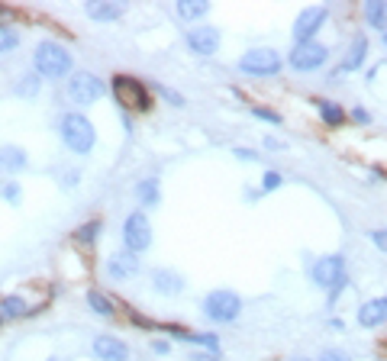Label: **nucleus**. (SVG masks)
Instances as JSON below:
<instances>
[{
    "instance_id": "4",
    "label": "nucleus",
    "mask_w": 387,
    "mask_h": 361,
    "mask_svg": "<svg viewBox=\"0 0 387 361\" xmlns=\"http://www.w3.org/2000/svg\"><path fill=\"white\" fill-rule=\"evenodd\" d=\"M110 91H113L116 103H120L126 113H145V110H152V94H149V87H145L139 77L116 75Z\"/></svg>"
},
{
    "instance_id": "34",
    "label": "nucleus",
    "mask_w": 387,
    "mask_h": 361,
    "mask_svg": "<svg viewBox=\"0 0 387 361\" xmlns=\"http://www.w3.org/2000/svg\"><path fill=\"white\" fill-rule=\"evenodd\" d=\"M233 155L239 158V162H255V158H258L255 148H242V146H235V148H233Z\"/></svg>"
},
{
    "instance_id": "6",
    "label": "nucleus",
    "mask_w": 387,
    "mask_h": 361,
    "mask_svg": "<svg viewBox=\"0 0 387 361\" xmlns=\"http://www.w3.org/2000/svg\"><path fill=\"white\" fill-rule=\"evenodd\" d=\"M65 94H68V100L78 103V107H91V103H97L106 94V84L94 71H71L68 84H65Z\"/></svg>"
},
{
    "instance_id": "10",
    "label": "nucleus",
    "mask_w": 387,
    "mask_h": 361,
    "mask_svg": "<svg viewBox=\"0 0 387 361\" xmlns=\"http://www.w3.org/2000/svg\"><path fill=\"white\" fill-rule=\"evenodd\" d=\"M329 7H304L294 20V46L297 42H317V32L326 26Z\"/></svg>"
},
{
    "instance_id": "30",
    "label": "nucleus",
    "mask_w": 387,
    "mask_h": 361,
    "mask_svg": "<svg viewBox=\"0 0 387 361\" xmlns=\"http://www.w3.org/2000/svg\"><path fill=\"white\" fill-rule=\"evenodd\" d=\"M252 116H255V120H265V123H271V126H281V113H278V110L252 107Z\"/></svg>"
},
{
    "instance_id": "26",
    "label": "nucleus",
    "mask_w": 387,
    "mask_h": 361,
    "mask_svg": "<svg viewBox=\"0 0 387 361\" xmlns=\"http://www.w3.org/2000/svg\"><path fill=\"white\" fill-rule=\"evenodd\" d=\"M190 346H200L210 355H216L220 352V338L213 336V332H190Z\"/></svg>"
},
{
    "instance_id": "29",
    "label": "nucleus",
    "mask_w": 387,
    "mask_h": 361,
    "mask_svg": "<svg viewBox=\"0 0 387 361\" xmlns=\"http://www.w3.org/2000/svg\"><path fill=\"white\" fill-rule=\"evenodd\" d=\"M16 94H20V97H32V94H39V75L20 77V84H16Z\"/></svg>"
},
{
    "instance_id": "19",
    "label": "nucleus",
    "mask_w": 387,
    "mask_h": 361,
    "mask_svg": "<svg viewBox=\"0 0 387 361\" xmlns=\"http://www.w3.org/2000/svg\"><path fill=\"white\" fill-rule=\"evenodd\" d=\"M364 55H368V39L358 32L355 39H352L349 52H345V58H342V71H358L364 65Z\"/></svg>"
},
{
    "instance_id": "11",
    "label": "nucleus",
    "mask_w": 387,
    "mask_h": 361,
    "mask_svg": "<svg viewBox=\"0 0 387 361\" xmlns=\"http://www.w3.org/2000/svg\"><path fill=\"white\" fill-rule=\"evenodd\" d=\"M223 36L216 26H194V30H188V46L194 55H204V58H210L216 49H220Z\"/></svg>"
},
{
    "instance_id": "42",
    "label": "nucleus",
    "mask_w": 387,
    "mask_h": 361,
    "mask_svg": "<svg viewBox=\"0 0 387 361\" xmlns=\"http://www.w3.org/2000/svg\"><path fill=\"white\" fill-rule=\"evenodd\" d=\"M384 46H387V32H384Z\"/></svg>"
},
{
    "instance_id": "15",
    "label": "nucleus",
    "mask_w": 387,
    "mask_h": 361,
    "mask_svg": "<svg viewBox=\"0 0 387 361\" xmlns=\"http://www.w3.org/2000/svg\"><path fill=\"white\" fill-rule=\"evenodd\" d=\"M152 287L161 293V297H178V293H184V277L178 274L175 268H155L152 271Z\"/></svg>"
},
{
    "instance_id": "17",
    "label": "nucleus",
    "mask_w": 387,
    "mask_h": 361,
    "mask_svg": "<svg viewBox=\"0 0 387 361\" xmlns=\"http://www.w3.org/2000/svg\"><path fill=\"white\" fill-rule=\"evenodd\" d=\"M84 13L91 16V20H97V23H113V20H120V16L126 13V4H113V0H91V4L84 7Z\"/></svg>"
},
{
    "instance_id": "28",
    "label": "nucleus",
    "mask_w": 387,
    "mask_h": 361,
    "mask_svg": "<svg viewBox=\"0 0 387 361\" xmlns=\"http://www.w3.org/2000/svg\"><path fill=\"white\" fill-rule=\"evenodd\" d=\"M16 46H20V32H16L13 26H4V23H0V55L10 52V49H16Z\"/></svg>"
},
{
    "instance_id": "32",
    "label": "nucleus",
    "mask_w": 387,
    "mask_h": 361,
    "mask_svg": "<svg viewBox=\"0 0 387 361\" xmlns=\"http://www.w3.org/2000/svg\"><path fill=\"white\" fill-rule=\"evenodd\" d=\"M317 361H352V358L342 352V348H326V352H319Z\"/></svg>"
},
{
    "instance_id": "14",
    "label": "nucleus",
    "mask_w": 387,
    "mask_h": 361,
    "mask_svg": "<svg viewBox=\"0 0 387 361\" xmlns=\"http://www.w3.org/2000/svg\"><path fill=\"white\" fill-rule=\"evenodd\" d=\"M106 274L116 277V281H126V277L139 274V255H133L129 248H120L106 258Z\"/></svg>"
},
{
    "instance_id": "8",
    "label": "nucleus",
    "mask_w": 387,
    "mask_h": 361,
    "mask_svg": "<svg viewBox=\"0 0 387 361\" xmlns=\"http://www.w3.org/2000/svg\"><path fill=\"white\" fill-rule=\"evenodd\" d=\"M284 68V58L281 52H274V49H249V52L239 58V71L242 75H252V77H271Z\"/></svg>"
},
{
    "instance_id": "16",
    "label": "nucleus",
    "mask_w": 387,
    "mask_h": 361,
    "mask_svg": "<svg viewBox=\"0 0 387 361\" xmlns=\"http://www.w3.org/2000/svg\"><path fill=\"white\" fill-rule=\"evenodd\" d=\"M26 316H32V307L20 293L0 297V323H16V319H26Z\"/></svg>"
},
{
    "instance_id": "36",
    "label": "nucleus",
    "mask_w": 387,
    "mask_h": 361,
    "mask_svg": "<svg viewBox=\"0 0 387 361\" xmlns=\"http://www.w3.org/2000/svg\"><path fill=\"white\" fill-rule=\"evenodd\" d=\"M352 120H355V123H368V120H371V113H368V110H362V107H355V110H352Z\"/></svg>"
},
{
    "instance_id": "33",
    "label": "nucleus",
    "mask_w": 387,
    "mask_h": 361,
    "mask_svg": "<svg viewBox=\"0 0 387 361\" xmlns=\"http://www.w3.org/2000/svg\"><path fill=\"white\" fill-rule=\"evenodd\" d=\"M368 239L374 242V248H381V252L387 255V229H371L368 232Z\"/></svg>"
},
{
    "instance_id": "21",
    "label": "nucleus",
    "mask_w": 387,
    "mask_h": 361,
    "mask_svg": "<svg viewBox=\"0 0 387 361\" xmlns=\"http://www.w3.org/2000/svg\"><path fill=\"white\" fill-rule=\"evenodd\" d=\"M136 197L142 207H155L161 200V184L155 181V177H145V181H139L136 184Z\"/></svg>"
},
{
    "instance_id": "27",
    "label": "nucleus",
    "mask_w": 387,
    "mask_h": 361,
    "mask_svg": "<svg viewBox=\"0 0 387 361\" xmlns=\"http://www.w3.org/2000/svg\"><path fill=\"white\" fill-rule=\"evenodd\" d=\"M0 197L7 200V203H13V207H20L23 203V187L16 184V181H0Z\"/></svg>"
},
{
    "instance_id": "13",
    "label": "nucleus",
    "mask_w": 387,
    "mask_h": 361,
    "mask_svg": "<svg viewBox=\"0 0 387 361\" xmlns=\"http://www.w3.org/2000/svg\"><path fill=\"white\" fill-rule=\"evenodd\" d=\"M91 352L97 361H129V346L116 336H97Z\"/></svg>"
},
{
    "instance_id": "39",
    "label": "nucleus",
    "mask_w": 387,
    "mask_h": 361,
    "mask_svg": "<svg viewBox=\"0 0 387 361\" xmlns=\"http://www.w3.org/2000/svg\"><path fill=\"white\" fill-rule=\"evenodd\" d=\"M190 361H213V355L207 352V355H190Z\"/></svg>"
},
{
    "instance_id": "35",
    "label": "nucleus",
    "mask_w": 387,
    "mask_h": 361,
    "mask_svg": "<svg viewBox=\"0 0 387 361\" xmlns=\"http://www.w3.org/2000/svg\"><path fill=\"white\" fill-rule=\"evenodd\" d=\"M155 91H159V94H161V97H165V100H171V103H175V107H184V97H181V94L168 91V87H155Z\"/></svg>"
},
{
    "instance_id": "9",
    "label": "nucleus",
    "mask_w": 387,
    "mask_h": 361,
    "mask_svg": "<svg viewBox=\"0 0 387 361\" xmlns=\"http://www.w3.org/2000/svg\"><path fill=\"white\" fill-rule=\"evenodd\" d=\"M329 62V49L323 42H297L288 55V65L294 71H317Z\"/></svg>"
},
{
    "instance_id": "31",
    "label": "nucleus",
    "mask_w": 387,
    "mask_h": 361,
    "mask_svg": "<svg viewBox=\"0 0 387 361\" xmlns=\"http://www.w3.org/2000/svg\"><path fill=\"white\" fill-rule=\"evenodd\" d=\"M278 187H284V177L278 171H265L262 175V191H278Z\"/></svg>"
},
{
    "instance_id": "2",
    "label": "nucleus",
    "mask_w": 387,
    "mask_h": 361,
    "mask_svg": "<svg viewBox=\"0 0 387 361\" xmlns=\"http://www.w3.org/2000/svg\"><path fill=\"white\" fill-rule=\"evenodd\" d=\"M310 281L319 291H329L333 300L339 297V291L349 284V271H345V255L333 252V255H319L310 262Z\"/></svg>"
},
{
    "instance_id": "5",
    "label": "nucleus",
    "mask_w": 387,
    "mask_h": 361,
    "mask_svg": "<svg viewBox=\"0 0 387 361\" xmlns=\"http://www.w3.org/2000/svg\"><path fill=\"white\" fill-rule=\"evenodd\" d=\"M239 313H242V297L235 291H226V287H220V291H210L204 297V316L210 319V323H235L239 319Z\"/></svg>"
},
{
    "instance_id": "24",
    "label": "nucleus",
    "mask_w": 387,
    "mask_h": 361,
    "mask_svg": "<svg viewBox=\"0 0 387 361\" xmlns=\"http://www.w3.org/2000/svg\"><path fill=\"white\" fill-rule=\"evenodd\" d=\"M87 307H91L97 316H104V319H113L116 316V307L110 303V297H104L100 291H87Z\"/></svg>"
},
{
    "instance_id": "18",
    "label": "nucleus",
    "mask_w": 387,
    "mask_h": 361,
    "mask_svg": "<svg viewBox=\"0 0 387 361\" xmlns=\"http://www.w3.org/2000/svg\"><path fill=\"white\" fill-rule=\"evenodd\" d=\"M30 165V155L23 146H0V171L7 175H20Z\"/></svg>"
},
{
    "instance_id": "7",
    "label": "nucleus",
    "mask_w": 387,
    "mask_h": 361,
    "mask_svg": "<svg viewBox=\"0 0 387 361\" xmlns=\"http://www.w3.org/2000/svg\"><path fill=\"white\" fill-rule=\"evenodd\" d=\"M123 246L133 255H142L152 248V220L145 216V210H133L123 223Z\"/></svg>"
},
{
    "instance_id": "1",
    "label": "nucleus",
    "mask_w": 387,
    "mask_h": 361,
    "mask_svg": "<svg viewBox=\"0 0 387 361\" xmlns=\"http://www.w3.org/2000/svg\"><path fill=\"white\" fill-rule=\"evenodd\" d=\"M32 68H36L39 77H49V81H61V77H71V68H75V55L68 49L55 42V39H46L39 42L36 52H32Z\"/></svg>"
},
{
    "instance_id": "23",
    "label": "nucleus",
    "mask_w": 387,
    "mask_h": 361,
    "mask_svg": "<svg viewBox=\"0 0 387 361\" xmlns=\"http://www.w3.org/2000/svg\"><path fill=\"white\" fill-rule=\"evenodd\" d=\"M319 107V116H323V123H329V126H342L345 120H349V113L336 103V100H319L317 103Z\"/></svg>"
},
{
    "instance_id": "12",
    "label": "nucleus",
    "mask_w": 387,
    "mask_h": 361,
    "mask_svg": "<svg viewBox=\"0 0 387 361\" xmlns=\"http://www.w3.org/2000/svg\"><path fill=\"white\" fill-rule=\"evenodd\" d=\"M355 319L362 329H381V326H387V297L364 300L362 307H358Z\"/></svg>"
},
{
    "instance_id": "20",
    "label": "nucleus",
    "mask_w": 387,
    "mask_h": 361,
    "mask_svg": "<svg viewBox=\"0 0 387 361\" xmlns=\"http://www.w3.org/2000/svg\"><path fill=\"white\" fill-rule=\"evenodd\" d=\"M362 13H364V23L371 30L387 32V0H368Z\"/></svg>"
},
{
    "instance_id": "38",
    "label": "nucleus",
    "mask_w": 387,
    "mask_h": 361,
    "mask_svg": "<svg viewBox=\"0 0 387 361\" xmlns=\"http://www.w3.org/2000/svg\"><path fill=\"white\" fill-rule=\"evenodd\" d=\"M265 148H284V142H278V139L268 136V139H265Z\"/></svg>"
},
{
    "instance_id": "37",
    "label": "nucleus",
    "mask_w": 387,
    "mask_h": 361,
    "mask_svg": "<svg viewBox=\"0 0 387 361\" xmlns=\"http://www.w3.org/2000/svg\"><path fill=\"white\" fill-rule=\"evenodd\" d=\"M152 352H155V355H168V352H171V346H168V342H161V338H155V342H152Z\"/></svg>"
},
{
    "instance_id": "25",
    "label": "nucleus",
    "mask_w": 387,
    "mask_h": 361,
    "mask_svg": "<svg viewBox=\"0 0 387 361\" xmlns=\"http://www.w3.org/2000/svg\"><path fill=\"white\" fill-rule=\"evenodd\" d=\"M100 229H104V223H100V220H91V223L78 226V229H75V242H78V246H94V242H97V236H100Z\"/></svg>"
},
{
    "instance_id": "3",
    "label": "nucleus",
    "mask_w": 387,
    "mask_h": 361,
    "mask_svg": "<svg viewBox=\"0 0 387 361\" xmlns=\"http://www.w3.org/2000/svg\"><path fill=\"white\" fill-rule=\"evenodd\" d=\"M59 136L75 155H87L94 146H97V129H94V123L84 113H65L61 116Z\"/></svg>"
},
{
    "instance_id": "40",
    "label": "nucleus",
    "mask_w": 387,
    "mask_h": 361,
    "mask_svg": "<svg viewBox=\"0 0 387 361\" xmlns=\"http://www.w3.org/2000/svg\"><path fill=\"white\" fill-rule=\"evenodd\" d=\"M49 361H68V358H49Z\"/></svg>"
},
{
    "instance_id": "41",
    "label": "nucleus",
    "mask_w": 387,
    "mask_h": 361,
    "mask_svg": "<svg viewBox=\"0 0 387 361\" xmlns=\"http://www.w3.org/2000/svg\"><path fill=\"white\" fill-rule=\"evenodd\" d=\"M290 361H310V358H290Z\"/></svg>"
},
{
    "instance_id": "22",
    "label": "nucleus",
    "mask_w": 387,
    "mask_h": 361,
    "mask_svg": "<svg viewBox=\"0 0 387 361\" xmlns=\"http://www.w3.org/2000/svg\"><path fill=\"white\" fill-rule=\"evenodd\" d=\"M210 13V4L207 0H178V16L181 20H204V16Z\"/></svg>"
}]
</instances>
